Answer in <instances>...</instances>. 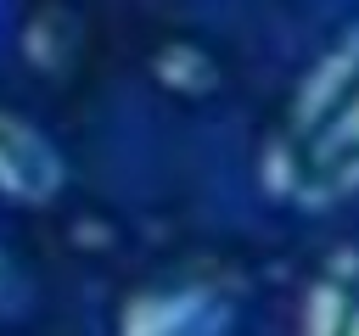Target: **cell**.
<instances>
[{
    "label": "cell",
    "instance_id": "6da1fadb",
    "mask_svg": "<svg viewBox=\"0 0 359 336\" xmlns=\"http://www.w3.org/2000/svg\"><path fill=\"white\" fill-rule=\"evenodd\" d=\"M56 151L45 146L39 129H28L22 118L0 112V196L11 202H45L56 190Z\"/></svg>",
    "mask_w": 359,
    "mask_h": 336
},
{
    "label": "cell",
    "instance_id": "7a4b0ae2",
    "mask_svg": "<svg viewBox=\"0 0 359 336\" xmlns=\"http://www.w3.org/2000/svg\"><path fill=\"white\" fill-rule=\"evenodd\" d=\"M6 297H11V263L0 258V302H6Z\"/></svg>",
    "mask_w": 359,
    "mask_h": 336
},
{
    "label": "cell",
    "instance_id": "3957f363",
    "mask_svg": "<svg viewBox=\"0 0 359 336\" xmlns=\"http://www.w3.org/2000/svg\"><path fill=\"white\" fill-rule=\"evenodd\" d=\"M6 22H11V0H0V45H6Z\"/></svg>",
    "mask_w": 359,
    "mask_h": 336
},
{
    "label": "cell",
    "instance_id": "277c9868",
    "mask_svg": "<svg viewBox=\"0 0 359 336\" xmlns=\"http://www.w3.org/2000/svg\"><path fill=\"white\" fill-rule=\"evenodd\" d=\"M348 336H359V314H353V319H348Z\"/></svg>",
    "mask_w": 359,
    "mask_h": 336
}]
</instances>
